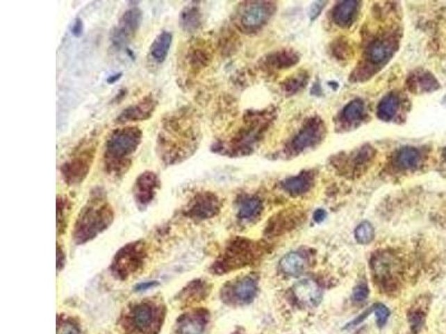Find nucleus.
Instances as JSON below:
<instances>
[{"label": "nucleus", "mask_w": 446, "mask_h": 334, "mask_svg": "<svg viewBox=\"0 0 446 334\" xmlns=\"http://www.w3.org/2000/svg\"><path fill=\"white\" fill-rule=\"evenodd\" d=\"M200 141V126L192 114L174 112L164 119L158 131V158L167 166L182 163L198 151Z\"/></svg>", "instance_id": "1"}, {"label": "nucleus", "mask_w": 446, "mask_h": 334, "mask_svg": "<svg viewBox=\"0 0 446 334\" xmlns=\"http://www.w3.org/2000/svg\"><path fill=\"white\" fill-rule=\"evenodd\" d=\"M143 141V132L138 126L114 129L106 138L103 152L104 171L110 176L121 177L129 171L132 156Z\"/></svg>", "instance_id": "2"}, {"label": "nucleus", "mask_w": 446, "mask_h": 334, "mask_svg": "<svg viewBox=\"0 0 446 334\" xmlns=\"http://www.w3.org/2000/svg\"><path fill=\"white\" fill-rule=\"evenodd\" d=\"M272 114L269 112H251L247 114L242 125L226 141H220L212 147V151L230 158L251 154L269 127Z\"/></svg>", "instance_id": "3"}, {"label": "nucleus", "mask_w": 446, "mask_h": 334, "mask_svg": "<svg viewBox=\"0 0 446 334\" xmlns=\"http://www.w3.org/2000/svg\"><path fill=\"white\" fill-rule=\"evenodd\" d=\"M114 221V210L108 199L97 194L88 199L79 211L74 224L73 239L77 245H83L95 239L110 228Z\"/></svg>", "instance_id": "4"}, {"label": "nucleus", "mask_w": 446, "mask_h": 334, "mask_svg": "<svg viewBox=\"0 0 446 334\" xmlns=\"http://www.w3.org/2000/svg\"><path fill=\"white\" fill-rule=\"evenodd\" d=\"M97 147L95 138H88L62 164L60 175L66 185L79 186L88 178L97 155Z\"/></svg>", "instance_id": "5"}, {"label": "nucleus", "mask_w": 446, "mask_h": 334, "mask_svg": "<svg viewBox=\"0 0 446 334\" xmlns=\"http://www.w3.org/2000/svg\"><path fill=\"white\" fill-rule=\"evenodd\" d=\"M164 315V306L153 301L135 304L125 317V334H158Z\"/></svg>", "instance_id": "6"}, {"label": "nucleus", "mask_w": 446, "mask_h": 334, "mask_svg": "<svg viewBox=\"0 0 446 334\" xmlns=\"http://www.w3.org/2000/svg\"><path fill=\"white\" fill-rule=\"evenodd\" d=\"M259 254V247L252 241L246 239H236L226 247L217 262H215V272L228 273L239 267L249 265L250 262Z\"/></svg>", "instance_id": "7"}, {"label": "nucleus", "mask_w": 446, "mask_h": 334, "mask_svg": "<svg viewBox=\"0 0 446 334\" xmlns=\"http://www.w3.org/2000/svg\"><path fill=\"white\" fill-rule=\"evenodd\" d=\"M326 136V125L322 118H308L304 123L296 135L291 138L285 149L287 156L295 158L302 153L306 152L307 149L316 147L320 145Z\"/></svg>", "instance_id": "8"}, {"label": "nucleus", "mask_w": 446, "mask_h": 334, "mask_svg": "<svg viewBox=\"0 0 446 334\" xmlns=\"http://www.w3.org/2000/svg\"><path fill=\"white\" fill-rule=\"evenodd\" d=\"M147 245L143 241H135L119 249L114 256L112 272L114 276L125 280L141 269L147 258Z\"/></svg>", "instance_id": "9"}, {"label": "nucleus", "mask_w": 446, "mask_h": 334, "mask_svg": "<svg viewBox=\"0 0 446 334\" xmlns=\"http://www.w3.org/2000/svg\"><path fill=\"white\" fill-rule=\"evenodd\" d=\"M276 10L272 3L267 1H250L243 3L237 14V26L243 33L252 34L259 31L267 25Z\"/></svg>", "instance_id": "10"}, {"label": "nucleus", "mask_w": 446, "mask_h": 334, "mask_svg": "<svg viewBox=\"0 0 446 334\" xmlns=\"http://www.w3.org/2000/svg\"><path fill=\"white\" fill-rule=\"evenodd\" d=\"M222 201L212 191H201L193 195L185 208L183 215L193 222L200 223L213 219L220 213Z\"/></svg>", "instance_id": "11"}, {"label": "nucleus", "mask_w": 446, "mask_h": 334, "mask_svg": "<svg viewBox=\"0 0 446 334\" xmlns=\"http://www.w3.org/2000/svg\"><path fill=\"white\" fill-rule=\"evenodd\" d=\"M397 36L394 33L392 34L379 36L375 40H370L368 46L365 49L364 62L365 67L370 69H377L390 62L395 55L398 48Z\"/></svg>", "instance_id": "12"}, {"label": "nucleus", "mask_w": 446, "mask_h": 334, "mask_svg": "<svg viewBox=\"0 0 446 334\" xmlns=\"http://www.w3.org/2000/svg\"><path fill=\"white\" fill-rule=\"evenodd\" d=\"M142 16L143 14L139 7L127 9L126 12L122 15L119 23L116 24L110 33V42L115 49L119 51L126 48L132 42L141 26Z\"/></svg>", "instance_id": "13"}, {"label": "nucleus", "mask_w": 446, "mask_h": 334, "mask_svg": "<svg viewBox=\"0 0 446 334\" xmlns=\"http://www.w3.org/2000/svg\"><path fill=\"white\" fill-rule=\"evenodd\" d=\"M161 188V180L156 172H142L133 185V199L138 208L145 210L156 199Z\"/></svg>", "instance_id": "14"}, {"label": "nucleus", "mask_w": 446, "mask_h": 334, "mask_svg": "<svg viewBox=\"0 0 446 334\" xmlns=\"http://www.w3.org/2000/svg\"><path fill=\"white\" fill-rule=\"evenodd\" d=\"M156 106H158V101L156 97L152 94H149L139 101L122 110L121 114L116 117V124L126 125V124L147 121L156 112Z\"/></svg>", "instance_id": "15"}, {"label": "nucleus", "mask_w": 446, "mask_h": 334, "mask_svg": "<svg viewBox=\"0 0 446 334\" xmlns=\"http://www.w3.org/2000/svg\"><path fill=\"white\" fill-rule=\"evenodd\" d=\"M295 299L300 306L315 308L322 302V291L320 284L311 278H304L297 282L292 289Z\"/></svg>", "instance_id": "16"}, {"label": "nucleus", "mask_w": 446, "mask_h": 334, "mask_svg": "<svg viewBox=\"0 0 446 334\" xmlns=\"http://www.w3.org/2000/svg\"><path fill=\"white\" fill-rule=\"evenodd\" d=\"M375 155L376 151L373 147L370 145H365V147L350 153L347 158H345L342 164L339 166L342 167V171L345 172L346 174L358 175L373 162Z\"/></svg>", "instance_id": "17"}, {"label": "nucleus", "mask_w": 446, "mask_h": 334, "mask_svg": "<svg viewBox=\"0 0 446 334\" xmlns=\"http://www.w3.org/2000/svg\"><path fill=\"white\" fill-rule=\"evenodd\" d=\"M423 163L422 149L414 147H403L398 149L394 155L393 165L397 171H415L421 167Z\"/></svg>", "instance_id": "18"}, {"label": "nucleus", "mask_w": 446, "mask_h": 334, "mask_svg": "<svg viewBox=\"0 0 446 334\" xmlns=\"http://www.w3.org/2000/svg\"><path fill=\"white\" fill-rule=\"evenodd\" d=\"M315 171H304L295 176L288 177L281 182V188L291 197H300L311 191L315 185Z\"/></svg>", "instance_id": "19"}, {"label": "nucleus", "mask_w": 446, "mask_h": 334, "mask_svg": "<svg viewBox=\"0 0 446 334\" xmlns=\"http://www.w3.org/2000/svg\"><path fill=\"white\" fill-rule=\"evenodd\" d=\"M208 320L209 315L204 310L190 312L179 319L175 334H204Z\"/></svg>", "instance_id": "20"}, {"label": "nucleus", "mask_w": 446, "mask_h": 334, "mask_svg": "<svg viewBox=\"0 0 446 334\" xmlns=\"http://www.w3.org/2000/svg\"><path fill=\"white\" fill-rule=\"evenodd\" d=\"M258 293L257 281L252 276H245L232 285L229 299L239 304L250 303Z\"/></svg>", "instance_id": "21"}, {"label": "nucleus", "mask_w": 446, "mask_h": 334, "mask_svg": "<svg viewBox=\"0 0 446 334\" xmlns=\"http://www.w3.org/2000/svg\"><path fill=\"white\" fill-rule=\"evenodd\" d=\"M195 40L190 46L188 51L187 64L189 65L190 71L198 74L202 71L211 62V51L206 45V42Z\"/></svg>", "instance_id": "22"}, {"label": "nucleus", "mask_w": 446, "mask_h": 334, "mask_svg": "<svg viewBox=\"0 0 446 334\" xmlns=\"http://www.w3.org/2000/svg\"><path fill=\"white\" fill-rule=\"evenodd\" d=\"M361 3L356 0H345L337 3L333 9V20L342 28H347L353 25L358 15Z\"/></svg>", "instance_id": "23"}, {"label": "nucleus", "mask_w": 446, "mask_h": 334, "mask_svg": "<svg viewBox=\"0 0 446 334\" xmlns=\"http://www.w3.org/2000/svg\"><path fill=\"white\" fill-rule=\"evenodd\" d=\"M263 203L256 195H242L238 199V219L242 222H252L261 215Z\"/></svg>", "instance_id": "24"}, {"label": "nucleus", "mask_w": 446, "mask_h": 334, "mask_svg": "<svg viewBox=\"0 0 446 334\" xmlns=\"http://www.w3.org/2000/svg\"><path fill=\"white\" fill-rule=\"evenodd\" d=\"M173 34L171 31H163L156 37L149 49V57L156 64L161 65L167 60L170 49L172 47Z\"/></svg>", "instance_id": "25"}, {"label": "nucleus", "mask_w": 446, "mask_h": 334, "mask_svg": "<svg viewBox=\"0 0 446 334\" xmlns=\"http://www.w3.org/2000/svg\"><path fill=\"white\" fill-rule=\"evenodd\" d=\"M407 86L414 93H429L440 88L438 79L427 71H418L408 77Z\"/></svg>", "instance_id": "26"}, {"label": "nucleus", "mask_w": 446, "mask_h": 334, "mask_svg": "<svg viewBox=\"0 0 446 334\" xmlns=\"http://www.w3.org/2000/svg\"><path fill=\"white\" fill-rule=\"evenodd\" d=\"M366 116L365 103L362 99H353L347 105H345L340 112L339 121L344 126L354 127L362 123Z\"/></svg>", "instance_id": "27"}, {"label": "nucleus", "mask_w": 446, "mask_h": 334, "mask_svg": "<svg viewBox=\"0 0 446 334\" xmlns=\"http://www.w3.org/2000/svg\"><path fill=\"white\" fill-rule=\"evenodd\" d=\"M401 97L395 92L387 94L377 105V117L383 122H390L396 117L401 108Z\"/></svg>", "instance_id": "28"}, {"label": "nucleus", "mask_w": 446, "mask_h": 334, "mask_svg": "<svg viewBox=\"0 0 446 334\" xmlns=\"http://www.w3.org/2000/svg\"><path fill=\"white\" fill-rule=\"evenodd\" d=\"M306 267H307V261L305 256L298 252L286 254L279 262L280 270L287 276H299L305 271Z\"/></svg>", "instance_id": "29"}, {"label": "nucleus", "mask_w": 446, "mask_h": 334, "mask_svg": "<svg viewBox=\"0 0 446 334\" xmlns=\"http://www.w3.org/2000/svg\"><path fill=\"white\" fill-rule=\"evenodd\" d=\"M299 58L295 51H274L270 53L267 58L263 60V66L270 69H283L290 66H294L298 62Z\"/></svg>", "instance_id": "30"}, {"label": "nucleus", "mask_w": 446, "mask_h": 334, "mask_svg": "<svg viewBox=\"0 0 446 334\" xmlns=\"http://www.w3.org/2000/svg\"><path fill=\"white\" fill-rule=\"evenodd\" d=\"M180 25L185 33H195L202 25V14L197 6H188L180 14Z\"/></svg>", "instance_id": "31"}, {"label": "nucleus", "mask_w": 446, "mask_h": 334, "mask_svg": "<svg viewBox=\"0 0 446 334\" xmlns=\"http://www.w3.org/2000/svg\"><path fill=\"white\" fill-rule=\"evenodd\" d=\"M71 201L65 195L57 197V233L60 235L67 226L68 217L71 212Z\"/></svg>", "instance_id": "32"}, {"label": "nucleus", "mask_w": 446, "mask_h": 334, "mask_svg": "<svg viewBox=\"0 0 446 334\" xmlns=\"http://www.w3.org/2000/svg\"><path fill=\"white\" fill-rule=\"evenodd\" d=\"M208 291V285L204 282L195 280L192 283L188 285L187 289L182 291L181 300L187 301V302H195V301L202 300V297L206 294Z\"/></svg>", "instance_id": "33"}, {"label": "nucleus", "mask_w": 446, "mask_h": 334, "mask_svg": "<svg viewBox=\"0 0 446 334\" xmlns=\"http://www.w3.org/2000/svg\"><path fill=\"white\" fill-rule=\"evenodd\" d=\"M307 83V72L302 71L286 79L285 83L283 84V88L287 95H294V94L298 93L299 90L305 87Z\"/></svg>", "instance_id": "34"}, {"label": "nucleus", "mask_w": 446, "mask_h": 334, "mask_svg": "<svg viewBox=\"0 0 446 334\" xmlns=\"http://www.w3.org/2000/svg\"><path fill=\"white\" fill-rule=\"evenodd\" d=\"M355 237L356 241L358 242L359 244H370V242L373 241L374 237H375V230H374L373 225L370 224L367 221L361 223L356 228Z\"/></svg>", "instance_id": "35"}, {"label": "nucleus", "mask_w": 446, "mask_h": 334, "mask_svg": "<svg viewBox=\"0 0 446 334\" xmlns=\"http://www.w3.org/2000/svg\"><path fill=\"white\" fill-rule=\"evenodd\" d=\"M57 334H81V330L75 323L69 320L58 321Z\"/></svg>", "instance_id": "36"}, {"label": "nucleus", "mask_w": 446, "mask_h": 334, "mask_svg": "<svg viewBox=\"0 0 446 334\" xmlns=\"http://www.w3.org/2000/svg\"><path fill=\"white\" fill-rule=\"evenodd\" d=\"M376 322L379 326L383 328L386 324L388 317H390V310L387 309L384 304L379 303L375 306Z\"/></svg>", "instance_id": "37"}, {"label": "nucleus", "mask_w": 446, "mask_h": 334, "mask_svg": "<svg viewBox=\"0 0 446 334\" xmlns=\"http://www.w3.org/2000/svg\"><path fill=\"white\" fill-rule=\"evenodd\" d=\"M368 294H370V290H368L367 285L366 284H359L354 290L353 293V300L355 302H358V303H362L364 301H366L367 299Z\"/></svg>", "instance_id": "38"}, {"label": "nucleus", "mask_w": 446, "mask_h": 334, "mask_svg": "<svg viewBox=\"0 0 446 334\" xmlns=\"http://www.w3.org/2000/svg\"><path fill=\"white\" fill-rule=\"evenodd\" d=\"M325 3L324 1H316V3L311 5V10H309V16H311V20L316 19L322 14V10L325 7Z\"/></svg>", "instance_id": "39"}, {"label": "nucleus", "mask_w": 446, "mask_h": 334, "mask_svg": "<svg viewBox=\"0 0 446 334\" xmlns=\"http://www.w3.org/2000/svg\"><path fill=\"white\" fill-rule=\"evenodd\" d=\"M71 33L73 36L77 37V38L82 36L83 33H84V23H83V20L81 18H76L74 22Z\"/></svg>", "instance_id": "40"}, {"label": "nucleus", "mask_w": 446, "mask_h": 334, "mask_svg": "<svg viewBox=\"0 0 446 334\" xmlns=\"http://www.w3.org/2000/svg\"><path fill=\"white\" fill-rule=\"evenodd\" d=\"M156 281L143 282V283L138 284L135 287L136 292H141V291H147V290L153 289V287L158 285Z\"/></svg>", "instance_id": "41"}, {"label": "nucleus", "mask_w": 446, "mask_h": 334, "mask_svg": "<svg viewBox=\"0 0 446 334\" xmlns=\"http://www.w3.org/2000/svg\"><path fill=\"white\" fill-rule=\"evenodd\" d=\"M64 262H65V253L62 250V247L58 245L57 247V267H58V270L62 269Z\"/></svg>", "instance_id": "42"}, {"label": "nucleus", "mask_w": 446, "mask_h": 334, "mask_svg": "<svg viewBox=\"0 0 446 334\" xmlns=\"http://www.w3.org/2000/svg\"><path fill=\"white\" fill-rule=\"evenodd\" d=\"M326 217H327V213H326L325 210L320 208L314 213V221L316 223H322L326 219Z\"/></svg>", "instance_id": "43"}, {"label": "nucleus", "mask_w": 446, "mask_h": 334, "mask_svg": "<svg viewBox=\"0 0 446 334\" xmlns=\"http://www.w3.org/2000/svg\"><path fill=\"white\" fill-rule=\"evenodd\" d=\"M122 76H123V73H117V74H114V75H112V76L108 77V79H106V82L108 83V84H115L116 82H119V79L122 78Z\"/></svg>", "instance_id": "44"}, {"label": "nucleus", "mask_w": 446, "mask_h": 334, "mask_svg": "<svg viewBox=\"0 0 446 334\" xmlns=\"http://www.w3.org/2000/svg\"><path fill=\"white\" fill-rule=\"evenodd\" d=\"M443 158H444V162L446 163V147L445 149H443Z\"/></svg>", "instance_id": "45"}]
</instances>
